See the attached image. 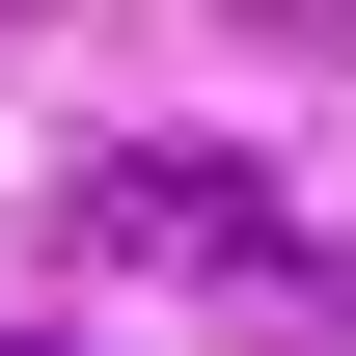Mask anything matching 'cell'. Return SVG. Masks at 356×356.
Returning <instances> with one entry per match:
<instances>
[{
  "mask_svg": "<svg viewBox=\"0 0 356 356\" xmlns=\"http://www.w3.org/2000/svg\"><path fill=\"white\" fill-rule=\"evenodd\" d=\"M83 220H110V247H274V192H247V165H110Z\"/></svg>",
  "mask_w": 356,
  "mask_h": 356,
  "instance_id": "obj_1",
  "label": "cell"
},
{
  "mask_svg": "<svg viewBox=\"0 0 356 356\" xmlns=\"http://www.w3.org/2000/svg\"><path fill=\"white\" fill-rule=\"evenodd\" d=\"M0 356H55V329H0Z\"/></svg>",
  "mask_w": 356,
  "mask_h": 356,
  "instance_id": "obj_2",
  "label": "cell"
}]
</instances>
